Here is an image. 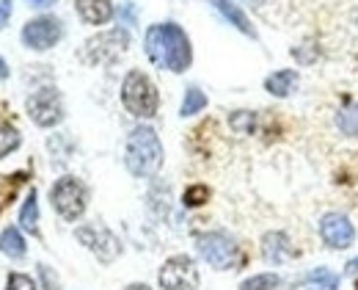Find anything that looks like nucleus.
Masks as SVG:
<instances>
[{"instance_id": "1", "label": "nucleus", "mask_w": 358, "mask_h": 290, "mask_svg": "<svg viewBox=\"0 0 358 290\" xmlns=\"http://www.w3.org/2000/svg\"><path fill=\"white\" fill-rule=\"evenodd\" d=\"M143 53L157 69H169V72H185L193 61L190 39L177 22L149 25L143 36Z\"/></svg>"}, {"instance_id": "2", "label": "nucleus", "mask_w": 358, "mask_h": 290, "mask_svg": "<svg viewBox=\"0 0 358 290\" xmlns=\"http://www.w3.org/2000/svg\"><path fill=\"white\" fill-rule=\"evenodd\" d=\"M124 163L127 172L133 177H155L163 166V144L157 139V133L146 125L135 127L127 139V149H124Z\"/></svg>"}, {"instance_id": "3", "label": "nucleus", "mask_w": 358, "mask_h": 290, "mask_svg": "<svg viewBox=\"0 0 358 290\" xmlns=\"http://www.w3.org/2000/svg\"><path fill=\"white\" fill-rule=\"evenodd\" d=\"M122 102L138 119H152L160 108V95L149 75H143L141 69H130L122 83Z\"/></svg>"}, {"instance_id": "4", "label": "nucleus", "mask_w": 358, "mask_h": 290, "mask_svg": "<svg viewBox=\"0 0 358 290\" xmlns=\"http://www.w3.org/2000/svg\"><path fill=\"white\" fill-rule=\"evenodd\" d=\"M50 202L55 207V213L64 221H78L86 213V202H89V191L78 177H61L55 180V186L50 188Z\"/></svg>"}, {"instance_id": "5", "label": "nucleus", "mask_w": 358, "mask_h": 290, "mask_svg": "<svg viewBox=\"0 0 358 290\" xmlns=\"http://www.w3.org/2000/svg\"><path fill=\"white\" fill-rule=\"evenodd\" d=\"M196 249L218 271H231L240 260V246L226 233H201L196 238Z\"/></svg>"}, {"instance_id": "6", "label": "nucleus", "mask_w": 358, "mask_h": 290, "mask_svg": "<svg viewBox=\"0 0 358 290\" xmlns=\"http://www.w3.org/2000/svg\"><path fill=\"white\" fill-rule=\"evenodd\" d=\"M160 288L163 290H199V268L193 263V257L187 254H174L163 263L160 274Z\"/></svg>"}, {"instance_id": "7", "label": "nucleus", "mask_w": 358, "mask_h": 290, "mask_svg": "<svg viewBox=\"0 0 358 290\" xmlns=\"http://www.w3.org/2000/svg\"><path fill=\"white\" fill-rule=\"evenodd\" d=\"M127 48H130V34L124 28H116V31H105L99 36H91L83 48V58L89 64H110L122 53H127Z\"/></svg>"}, {"instance_id": "8", "label": "nucleus", "mask_w": 358, "mask_h": 290, "mask_svg": "<svg viewBox=\"0 0 358 290\" xmlns=\"http://www.w3.org/2000/svg\"><path fill=\"white\" fill-rule=\"evenodd\" d=\"M75 238L102 263H113L122 254V241L108 227H102V224H83V227H78Z\"/></svg>"}, {"instance_id": "9", "label": "nucleus", "mask_w": 358, "mask_h": 290, "mask_svg": "<svg viewBox=\"0 0 358 290\" xmlns=\"http://www.w3.org/2000/svg\"><path fill=\"white\" fill-rule=\"evenodd\" d=\"M25 108H28V116L34 119V125H39V127H55L64 119V102H61V95L55 89L34 92L28 97Z\"/></svg>"}, {"instance_id": "10", "label": "nucleus", "mask_w": 358, "mask_h": 290, "mask_svg": "<svg viewBox=\"0 0 358 290\" xmlns=\"http://www.w3.org/2000/svg\"><path fill=\"white\" fill-rule=\"evenodd\" d=\"M64 36V25L55 17H36L28 20L22 28V45L31 50H50L58 45V39Z\"/></svg>"}, {"instance_id": "11", "label": "nucleus", "mask_w": 358, "mask_h": 290, "mask_svg": "<svg viewBox=\"0 0 358 290\" xmlns=\"http://www.w3.org/2000/svg\"><path fill=\"white\" fill-rule=\"evenodd\" d=\"M320 238L328 249H348L356 241V227L345 213H325L320 219Z\"/></svg>"}, {"instance_id": "12", "label": "nucleus", "mask_w": 358, "mask_h": 290, "mask_svg": "<svg viewBox=\"0 0 358 290\" xmlns=\"http://www.w3.org/2000/svg\"><path fill=\"white\" fill-rule=\"evenodd\" d=\"M292 254H295V249H292V243L287 238V233H278V230L265 233V238H262V257L268 260L270 265H281Z\"/></svg>"}, {"instance_id": "13", "label": "nucleus", "mask_w": 358, "mask_h": 290, "mask_svg": "<svg viewBox=\"0 0 358 290\" xmlns=\"http://www.w3.org/2000/svg\"><path fill=\"white\" fill-rule=\"evenodd\" d=\"M75 8L86 25H105L113 17V0H75Z\"/></svg>"}, {"instance_id": "14", "label": "nucleus", "mask_w": 358, "mask_h": 290, "mask_svg": "<svg viewBox=\"0 0 358 290\" xmlns=\"http://www.w3.org/2000/svg\"><path fill=\"white\" fill-rule=\"evenodd\" d=\"M210 3H213V6L221 11V17H224L226 22H229V25H234L240 34H245V36H251V39L257 36V31H254L251 20L245 17V11H243V8H240L234 0H210Z\"/></svg>"}, {"instance_id": "15", "label": "nucleus", "mask_w": 358, "mask_h": 290, "mask_svg": "<svg viewBox=\"0 0 358 290\" xmlns=\"http://www.w3.org/2000/svg\"><path fill=\"white\" fill-rule=\"evenodd\" d=\"M298 72L295 69H278L265 78V92H270L273 97H289L298 86Z\"/></svg>"}, {"instance_id": "16", "label": "nucleus", "mask_w": 358, "mask_h": 290, "mask_svg": "<svg viewBox=\"0 0 358 290\" xmlns=\"http://www.w3.org/2000/svg\"><path fill=\"white\" fill-rule=\"evenodd\" d=\"M301 285L306 290H339V274H334L331 268H312L301 277Z\"/></svg>"}, {"instance_id": "17", "label": "nucleus", "mask_w": 358, "mask_h": 290, "mask_svg": "<svg viewBox=\"0 0 358 290\" xmlns=\"http://www.w3.org/2000/svg\"><path fill=\"white\" fill-rule=\"evenodd\" d=\"M20 224H22L25 233L39 235V202H36V191L34 188H31L25 205H22V210H20Z\"/></svg>"}, {"instance_id": "18", "label": "nucleus", "mask_w": 358, "mask_h": 290, "mask_svg": "<svg viewBox=\"0 0 358 290\" xmlns=\"http://www.w3.org/2000/svg\"><path fill=\"white\" fill-rule=\"evenodd\" d=\"M0 251H3V254H8L11 260L25 257V238L20 235V230H17V227H8V230H3V233H0Z\"/></svg>"}, {"instance_id": "19", "label": "nucleus", "mask_w": 358, "mask_h": 290, "mask_svg": "<svg viewBox=\"0 0 358 290\" xmlns=\"http://www.w3.org/2000/svg\"><path fill=\"white\" fill-rule=\"evenodd\" d=\"M336 127L342 136L348 139H358V102L345 105L339 113H336Z\"/></svg>"}, {"instance_id": "20", "label": "nucleus", "mask_w": 358, "mask_h": 290, "mask_svg": "<svg viewBox=\"0 0 358 290\" xmlns=\"http://www.w3.org/2000/svg\"><path fill=\"white\" fill-rule=\"evenodd\" d=\"M204 108H207V95H204L201 89H196V86H190V89L185 92L179 113H182V116H196V113H201Z\"/></svg>"}, {"instance_id": "21", "label": "nucleus", "mask_w": 358, "mask_h": 290, "mask_svg": "<svg viewBox=\"0 0 358 290\" xmlns=\"http://www.w3.org/2000/svg\"><path fill=\"white\" fill-rule=\"evenodd\" d=\"M22 144V136H20V130L14 127V125H0V158H6L8 152H14L17 146Z\"/></svg>"}, {"instance_id": "22", "label": "nucleus", "mask_w": 358, "mask_h": 290, "mask_svg": "<svg viewBox=\"0 0 358 290\" xmlns=\"http://www.w3.org/2000/svg\"><path fill=\"white\" fill-rule=\"evenodd\" d=\"M278 285H281L278 274H257V277L245 279L240 290H278Z\"/></svg>"}, {"instance_id": "23", "label": "nucleus", "mask_w": 358, "mask_h": 290, "mask_svg": "<svg viewBox=\"0 0 358 290\" xmlns=\"http://www.w3.org/2000/svg\"><path fill=\"white\" fill-rule=\"evenodd\" d=\"M254 122H257V116H254L251 111H234V113L229 116L231 130H234V133H240V136H248V133L254 130Z\"/></svg>"}, {"instance_id": "24", "label": "nucleus", "mask_w": 358, "mask_h": 290, "mask_svg": "<svg viewBox=\"0 0 358 290\" xmlns=\"http://www.w3.org/2000/svg\"><path fill=\"white\" fill-rule=\"evenodd\" d=\"M210 199V188L207 186H190L187 191H185V205L187 207H199V205H204Z\"/></svg>"}, {"instance_id": "25", "label": "nucleus", "mask_w": 358, "mask_h": 290, "mask_svg": "<svg viewBox=\"0 0 358 290\" xmlns=\"http://www.w3.org/2000/svg\"><path fill=\"white\" fill-rule=\"evenodd\" d=\"M6 290H36V282L31 277H25V274H8Z\"/></svg>"}, {"instance_id": "26", "label": "nucleus", "mask_w": 358, "mask_h": 290, "mask_svg": "<svg viewBox=\"0 0 358 290\" xmlns=\"http://www.w3.org/2000/svg\"><path fill=\"white\" fill-rule=\"evenodd\" d=\"M39 277H42L45 290H61V282H58V277L52 274V268H50V265H39Z\"/></svg>"}, {"instance_id": "27", "label": "nucleus", "mask_w": 358, "mask_h": 290, "mask_svg": "<svg viewBox=\"0 0 358 290\" xmlns=\"http://www.w3.org/2000/svg\"><path fill=\"white\" fill-rule=\"evenodd\" d=\"M8 14H11V0H0V28L6 25Z\"/></svg>"}, {"instance_id": "28", "label": "nucleus", "mask_w": 358, "mask_h": 290, "mask_svg": "<svg viewBox=\"0 0 358 290\" xmlns=\"http://www.w3.org/2000/svg\"><path fill=\"white\" fill-rule=\"evenodd\" d=\"M345 274H350V277H353V274H358V257H353V260L345 265Z\"/></svg>"}, {"instance_id": "29", "label": "nucleus", "mask_w": 358, "mask_h": 290, "mask_svg": "<svg viewBox=\"0 0 358 290\" xmlns=\"http://www.w3.org/2000/svg\"><path fill=\"white\" fill-rule=\"evenodd\" d=\"M55 0H28V6H34V8H47V6H52Z\"/></svg>"}, {"instance_id": "30", "label": "nucleus", "mask_w": 358, "mask_h": 290, "mask_svg": "<svg viewBox=\"0 0 358 290\" xmlns=\"http://www.w3.org/2000/svg\"><path fill=\"white\" fill-rule=\"evenodd\" d=\"M0 78H8V64L0 58Z\"/></svg>"}, {"instance_id": "31", "label": "nucleus", "mask_w": 358, "mask_h": 290, "mask_svg": "<svg viewBox=\"0 0 358 290\" xmlns=\"http://www.w3.org/2000/svg\"><path fill=\"white\" fill-rule=\"evenodd\" d=\"M124 290H152L149 285H141V282H133V285H127Z\"/></svg>"}]
</instances>
